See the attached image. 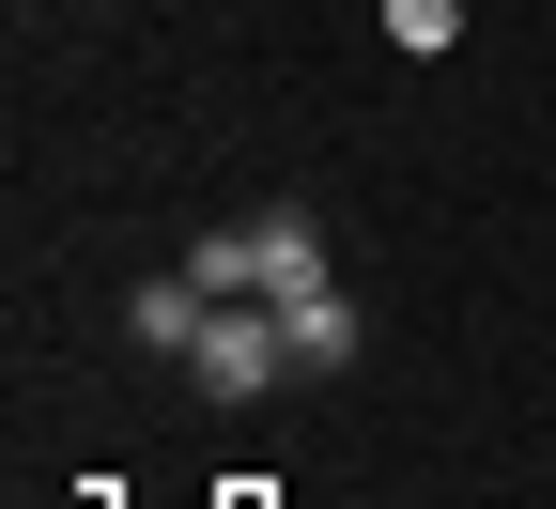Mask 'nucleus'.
<instances>
[{
  "label": "nucleus",
  "instance_id": "obj_3",
  "mask_svg": "<svg viewBox=\"0 0 556 509\" xmlns=\"http://www.w3.org/2000/svg\"><path fill=\"white\" fill-rule=\"evenodd\" d=\"M124 325H139V355H186L201 325H217V294H201L186 263H155V278H139V294H124Z\"/></svg>",
  "mask_w": 556,
  "mask_h": 509
},
{
  "label": "nucleus",
  "instance_id": "obj_4",
  "mask_svg": "<svg viewBox=\"0 0 556 509\" xmlns=\"http://www.w3.org/2000/svg\"><path fill=\"white\" fill-rule=\"evenodd\" d=\"M248 247H263V309H294L309 278H325V232H309L294 201H278V216H248Z\"/></svg>",
  "mask_w": 556,
  "mask_h": 509
},
{
  "label": "nucleus",
  "instance_id": "obj_6",
  "mask_svg": "<svg viewBox=\"0 0 556 509\" xmlns=\"http://www.w3.org/2000/svg\"><path fill=\"white\" fill-rule=\"evenodd\" d=\"M387 47H402V62H433V47H464V0H387Z\"/></svg>",
  "mask_w": 556,
  "mask_h": 509
},
{
  "label": "nucleus",
  "instance_id": "obj_7",
  "mask_svg": "<svg viewBox=\"0 0 556 509\" xmlns=\"http://www.w3.org/2000/svg\"><path fill=\"white\" fill-rule=\"evenodd\" d=\"M217 509H278V494H263V479H232V494H217Z\"/></svg>",
  "mask_w": 556,
  "mask_h": 509
},
{
  "label": "nucleus",
  "instance_id": "obj_2",
  "mask_svg": "<svg viewBox=\"0 0 556 509\" xmlns=\"http://www.w3.org/2000/svg\"><path fill=\"white\" fill-rule=\"evenodd\" d=\"M278 355H294V386H325V371H356V294H340V278H309V294L278 309Z\"/></svg>",
  "mask_w": 556,
  "mask_h": 509
},
{
  "label": "nucleus",
  "instance_id": "obj_5",
  "mask_svg": "<svg viewBox=\"0 0 556 509\" xmlns=\"http://www.w3.org/2000/svg\"><path fill=\"white\" fill-rule=\"evenodd\" d=\"M186 278H201V294H263V247H248V216H232V232H201V247H186Z\"/></svg>",
  "mask_w": 556,
  "mask_h": 509
},
{
  "label": "nucleus",
  "instance_id": "obj_1",
  "mask_svg": "<svg viewBox=\"0 0 556 509\" xmlns=\"http://www.w3.org/2000/svg\"><path fill=\"white\" fill-rule=\"evenodd\" d=\"M186 386H201V402H263V386H294V355H278V309H263V294H217V325L186 340Z\"/></svg>",
  "mask_w": 556,
  "mask_h": 509
}]
</instances>
